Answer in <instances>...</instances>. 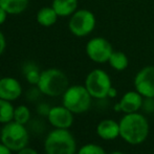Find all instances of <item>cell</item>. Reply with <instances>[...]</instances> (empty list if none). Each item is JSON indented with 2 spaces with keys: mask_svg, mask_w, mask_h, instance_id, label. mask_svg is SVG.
I'll return each mask as SVG.
<instances>
[{
  "mask_svg": "<svg viewBox=\"0 0 154 154\" xmlns=\"http://www.w3.org/2000/svg\"><path fill=\"white\" fill-rule=\"evenodd\" d=\"M78 4V0H54L51 6L59 17H67L77 11Z\"/></svg>",
  "mask_w": 154,
  "mask_h": 154,
  "instance_id": "obj_14",
  "label": "cell"
},
{
  "mask_svg": "<svg viewBox=\"0 0 154 154\" xmlns=\"http://www.w3.org/2000/svg\"><path fill=\"white\" fill-rule=\"evenodd\" d=\"M78 154H106V152L100 145L86 144L78 150Z\"/></svg>",
  "mask_w": 154,
  "mask_h": 154,
  "instance_id": "obj_21",
  "label": "cell"
},
{
  "mask_svg": "<svg viewBox=\"0 0 154 154\" xmlns=\"http://www.w3.org/2000/svg\"><path fill=\"white\" fill-rule=\"evenodd\" d=\"M31 120V110L27 106L19 105L15 108L14 121L22 125H26Z\"/></svg>",
  "mask_w": 154,
  "mask_h": 154,
  "instance_id": "obj_20",
  "label": "cell"
},
{
  "mask_svg": "<svg viewBox=\"0 0 154 154\" xmlns=\"http://www.w3.org/2000/svg\"><path fill=\"white\" fill-rule=\"evenodd\" d=\"M0 136H1V129H0Z\"/></svg>",
  "mask_w": 154,
  "mask_h": 154,
  "instance_id": "obj_30",
  "label": "cell"
},
{
  "mask_svg": "<svg viewBox=\"0 0 154 154\" xmlns=\"http://www.w3.org/2000/svg\"><path fill=\"white\" fill-rule=\"evenodd\" d=\"M108 63L114 70L123 71L129 65V59H128L127 55L125 53H123V51H113V53L110 56Z\"/></svg>",
  "mask_w": 154,
  "mask_h": 154,
  "instance_id": "obj_17",
  "label": "cell"
},
{
  "mask_svg": "<svg viewBox=\"0 0 154 154\" xmlns=\"http://www.w3.org/2000/svg\"><path fill=\"white\" fill-rule=\"evenodd\" d=\"M134 88L144 97H154V66L142 68L134 78Z\"/></svg>",
  "mask_w": 154,
  "mask_h": 154,
  "instance_id": "obj_9",
  "label": "cell"
},
{
  "mask_svg": "<svg viewBox=\"0 0 154 154\" xmlns=\"http://www.w3.org/2000/svg\"><path fill=\"white\" fill-rule=\"evenodd\" d=\"M15 107L12 102L0 99V123L6 124L14 121Z\"/></svg>",
  "mask_w": 154,
  "mask_h": 154,
  "instance_id": "obj_19",
  "label": "cell"
},
{
  "mask_svg": "<svg viewBox=\"0 0 154 154\" xmlns=\"http://www.w3.org/2000/svg\"><path fill=\"white\" fill-rule=\"evenodd\" d=\"M29 140V134L25 125L12 121L4 124V126L1 128L0 142L6 145L13 152H17L27 147Z\"/></svg>",
  "mask_w": 154,
  "mask_h": 154,
  "instance_id": "obj_5",
  "label": "cell"
},
{
  "mask_svg": "<svg viewBox=\"0 0 154 154\" xmlns=\"http://www.w3.org/2000/svg\"><path fill=\"white\" fill-rule=\"evenodd\" d=\"M140 109L146 113H154V97H144Z\"/></svg>",
  "mask_w": 154,
  "mask_h": 154,
  "instance_id": "obj_22",
  "label": "cell"
},
{
  "mask_svg": "<svg viewBox=\"0 0 154 154\" xmlns=\"http://www.w3.org/2000/svg\"><path fill=\"white\" fill-rule=\"evenodd\" d=\"M47 120L56 129H69L72 126L75 118L72 112L62 105L51 107Z\"/></svg>",
  "mask_w": 154,
  "mask_h": 154,
  "instance_id": "obj_10",
  "label": "cell"
},
{
  "mask_svg": "<svg viewBox=\"0 0 154 154\" xmlns=\"http://www.w3.org/2000/svg\"><path fill=\"white\" fill-rule=\"evenodd\" d=\"M37 87L41 93L51 97L63 95L69 87V81L65 72L58 68H48L41 71Z\"/></svg>",
  "mask_w": 154,
  "mask_h": 154,
  "instance_id": "obj_2",
  "label": "cell"
},
{
  "mask_svg": "<svg viewBox=\"0 0 154 154\" xmlns=\"http://www.w3.org/2000/svg\"><path fill=\"white\" fill-rule=\"evenodd\" d=\"M85 87L92 97L103 100L108 97L112 84L109 75L103 69H93L85 79Z\"/></svg>",
  "mask_w": 154,
  "mask_h": 154,
  "instance_id": "obj_6",
  "label": "cell"
},
{
  "mask_svg": "<svg viewBox=\"0 0 154 154\" xmlns=\"http://www.w3.org/2000/svg\"><path fill=\"white\" fill-rule=\"evenodd\" d=\"M109 154H125L124 152H121V151H114V152H111Z\"/></svg>",
  "mask_w": 154,
  "mask_h": 154,
  "instance_id": "obj_29",
  "label": "cell"
},
{
  "mask_svg": "<svg viewBox=\"0 0 154 154\" xmlns=\"http://www.w3.org/2000/svg\"><path fill=\"white\" fill-rule=\"evenodd\" d=\"M58 17L59 16L53 8V6H44L39 10L36 18L40 25L44 27H49L57 22Z\"/></svg>",
  "mask_w": 154,
  "mask_h": 154,
  "instance_id": "obj_15",
  "label": "cell"
},
{
  "mask_svg": "<svg viewBox=\"0 0 154 154\" xmlns=\"http://www.w3.org/2000/svg\"><path fill=\"white\" fill-rule=\"evenodd\" d=\"M51 107L49 104L45 103V102H42V103H39L38 106H37V113L39 114V116H48L49 111H51Z\"/></svg>",
  "mask_w": 154,
  "mask_h": 154,
  "instance_id": "obj_23",
  "label": "cell"
},
{
  "mask_svg": "<svg viewBox=\"0 0 154 154\" xmlns=\"http://www.w3.org/2000/svg\"><path fill=\"white\" fill-rule=\"evenodd\" d=\"M29 5V0H0V6L10 15L23 13Z\"/></svg>",
  "mask_w": 154,
  "mask_h": 154,
  "instance_id": "obj_16",
  "label": "cell"
},
{
  "mask_svg": "<svg viewBox=\"0 0 154 154\" xmlns=\"http://www.w3.org/2000/svg\"><path fill=\"white\" fill-rule=\"evenodd\" d=\"M113 53L112 45L107 39L95 37L88 41L86 44V54L91 61L95 63H106L109 61L111 54Z\"/></svg>",
  "mask_w": 154,
  "mask_h": 154,
  "instance_id": "obj_8",
  "label": "cell"
},
{
  "mask_svg": "<svg viewBox=\"0 0 154 154\" xmlns=\"http://www.w3.org/2000/svg\"><path fill=\"white\" fill-rule=\"evenodd\" d=\"M0 80H1V75H0Z\"/></svg>",
  "mask_w": 154,
  "mask_h": 154,
  "instance_id": "obj_31",
  "label": "cell"
},
{
  "mask_svg": "<svg viewBox=\"0 0 154 154\" xmlns=\"http://www.w3.org/2000/svg\"><path fill=\"white\" fill-rule=\"evenodd\" d=\"M22 94V86L17 79L12 77L1 78L0 80V99L16 101Z\"/></svg>",
  "mask_w": 154,
  "mask_h": 154,
  "instance_id": "obj_11",
  "label": "cell"
},
{
  "mask_svg": "<svg viewBox=\"0 0 154 154\" xmlns=\"http://www.w3.org/2000/svg\"><path fill=\"white\" fill-rule=\"evenodd\" d=\"M143 101H144V97L136 90L126 92L119 102L121 111L124 113L137 112L142 108Z\"/></svg>",
  "mask_w": 154,
  "mask_h": 154,
  "instance_id": "obj_12",
  "label": "cell"
},
{
  "mask_svg": "<svg viewBox=\"0 0 154 154\" xmlns=\"http://www.w3.org/2000/svg\"><path fill=\"white\" fill-rule=\"evenodd\" d=\"M97 133L104 140H113L120 136V124L114 120L106 119L97 126Z\"/></svg>",
  "mask_w": 154,
  "mask_h": 154,
  "instance_id": "obj_13",
  "label": "cell"
},
{
  "mask_svg": "<svg viewBox=\"0 0 154 154\" xmlns=\"http://www.w3.org/2000/svg\"><path fill=\"white\" fill-rule=\"evenodd\" d=\"M16 154H39V153L37 152L34 148H31V147H25V148L17 151Z\"/></svg>",
  "mask_w": 154,
  "mask_h": 154,
  "instance_id": "obj_25",
  "label": "cell"
},
{
  "mask_svg": "<svg viewBox=\"0 0 154 154\" xmlns=\"http://www.w3.org/2000/svg\"><path fill=\"white\" fill-rule=\"evenodd\" d=\"M8 13L0 6V25L4 23V21L6 20V16H8Z\"/></svg>",
  "mask_w": 154,
  "mask_h": 154,
  "instance_id": "obj_27",
  "label": "cell"
},
{
  "mask_svg": "<svg viewBox=\"0 0 154 154\" xmlns=\"http://www.w3.org/2000/svg\"><path fill=\"white\" fill-rule=\"evenodd\" d=\"M95 16L88 10H77L68 22L69 31L75 37H86L95 27Z\"/></svg>",
  "mask_w": 154,
  "mask_h": 154,
  "instance_id": "obj_7",
  "label": "cell"
},
{
  "mask_svg": "<svg viewBox=\"0 0 154 154\" xmlns=\"http://www.w3.org/2000/svg\"><path fill=\"white\" fill-rule=\"evenodd\" d=\"M120 136L124 142L130 145H140L147 140L149 135V123L146 116L138 112L125 113L119 122Z\"/></svg>",
  "mask_w": 154,
  "mask_h": 154,
  "instance_id": "obj_1",
  "label": "cell"
},
{
  "mask_svg": "<svg viewBox=\"0 0 154 154\" xmlns=\"http://www.w3.org/2000/svg\"><path fill=\"white\" fill-rule=\"evenodd\" d=\"M0 154H13V151L6 145H4L2 142H0Z\"/></svg>",
  "mask_w": 154,
  "mask_h": 154,
  "instance_id": "obj_26",
  "label": "cell"
},
{
  "mask_svg": "<svg viewBox=\"0 0 154 154\" xmlns=\"http://www.w3.org/2000/svg\"><path fill=\"white\" fill-rule=\"evenodd\" d=\"M46 154H75L77 143L68 129H54L44 140Z\"/></svg>",
  "mask_w": 154,
  "mask_h": 154,
  "instance_id": "obj_3",
  "label": "cell"
},
{
  "mask_svg": "<svg viewBox=\"0 0 154 154\" xmlns=\"http://www.w3.org/2000/svg\"><path fill=\"white\" fill-rule=\"evenodd\" d=\"M116 95V90L114 89L113 87H111V89L109 90V93H108V97H114Z\"/></svg>",
  "mask_w": 154,
  "mask_h": 154,
  "instance_id": "obj_28",
  "label": "cell"
},
{
  "mask_svg": "<svg viewBox=\"0 0 154 154\" xmlns=\"http://www.w3.org/2000/svg\"><path fill=\"white\" fill-rule=\"evenodd\" d=\"M5 47H6V40H5V37H4L3 32L0 31V56L4 53L5 51Z\"/></svg>",
  "mask_w": 154,
  "mask_h": 154,
  "instance_id": "obj_24",
  "label": "cell"
},
{
  "mask_svg": "<svg viewBox=\"0 0 154 154\" xmlns=\"http://www.w3.org/2000/svg\"><path fill=\"white\" fill-rule=\"evenodd\" d=\"M92 97L85 85L69 86L62 95V105L69 109L73 114L86 112L91 106Z\"/></svg>",
  "mask_w": 154,
  "mask_h": 154,
  "instance_id": "obj_4",
  "label": "cell"
},
{
  "mask_svg": "<svg viewBox=\"0 0 154 154\" xmlns=\"http://www.w3.org/2000/svg\"><path fill=\"white\" fill-rule=\"evenodd\" d=\"M22 71H23V75H25L26 81L29 82L31 85L37 86L39 80H40V75H41V71H40V69H39V67L37 66L35 63L29 62L23 65Z\"/></svg>",
  "mask_w": 154,
  "mask_h": 154,
  "instance_id": "obj_18",
  "label": "cell"
}]
</instances>
